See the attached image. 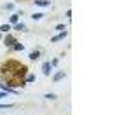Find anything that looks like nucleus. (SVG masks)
I'll return each mask as SVG.
<instances>
[{"label":"nucleus","instance_id":"nucleus-16","mask_svg":"<svg viewBox=\"0 0 131 115\" xmlns=\"http://www.w3.org/2000/svg\"><path fill=\"white\" fill-rule=\"evenodd\" d=\"M5 96H7V93H0V99H2V98H5Z\"/></svg>","mask_w":131,"mask_h":115},{"label":"nucleus","instance_id":"nucleus-5","mask_svg":"<svg viewBox=\"0 0 131 115\" xmlns=\"http://www.w3.org/2000/svg\"><path fill=\"white\" fill-rule=\"evenodd\" d=\"M14 28H16L18 31H26V26H25L23 23H16V24H14Z\"/></svg>","mask_w":131,"mask_h":115},{"label":"nucleus","instance_id":"nucleus-14","mask_svg":"<svg viewBox=\"0 0 131 115\" xmlns=\"http://www.w3.org/2000/svg\"><path fill=\"white\" fill-rule=\"evenodd\" d=\"M46 99H56V94H46Z\"/></svg>","mask_w":131,"mask_h":115},{"label":"nucleus","instance_id":"nucleus-9","mask_svg":"<svg viewBox=\"0 0 131 115\" xmlns=\"http://www.w3.org/2000/svg\"><path fill=\"white\" fill-rule=\"evenodd\" d=\"M42 16H44V14H42V12H35V14H31V18H33V19H35V21L42 19Z\"/></svg>","mask_w":131,"mask_h":115},{"label":"nucleus","instance_id":"nucleus-12","mask_svg":"<svg viewBox=\"0 0 131 115\" xmlns=\"http://www.w3.org/2000/svg\"><path fill=\"white\" fill-rule=\"evenodd\" d=\"M56 30H58V31H65L67 28H65V24H58V26H56Z\"/></svg>","mask_w":131,"mask_h":115},{"label":"nucleus","instance_id":"nucleus-15","mask_svg":"<svg viewBox=\"0 0 131 115\" xmlns=\"http://www.w3.org/2000/svg\"><path fill=\"white\" fill-rule=\"evenodd\" d=\"M33 80H35V77H33V75H28V77H26V80H25V82H33Z\"/></svg>","mask_w":131,"mask_h":115},{"label":"nucleus","instance_id":"nucleus-3","mask_svg":"<svg viewBox=\"0 0 131 115\" xmlns=\"http://www.w3.org/2000/svg\"><path fill=\"white\" fill-rule=\"evenodd\" d=\"M65 37H67V31H61L60 35H56V37H52L51 40H52V42H58V40H63Z\"/></svg>","mask_w":131,"mask_h":115},{"label":"nucleus","instance_id":"nucleus-1","mask_svg":"<svg viewBox=\"0 0 131 115\" xmlns=\"http://www.w3.org/2000/svg\"><path fill=\"white\" fill-rule=\"evenodd\" d=\"M14 42H16V39H14L12 35H7V37H5V45H7V47H12Z\"/></svg>","mask_w":131,"mask_h":115},{"label":"nucleus","instance_id":"nucleus-4","mask_svg":"<svg viewBox=\"0 0 131 115\" xmlns=\"http://www.w3.org/2000/svg\"><path fill=\"white\" fill-rule=\"evenodd\" d=\"M12 49H14V51H25V45H23V44H19V42H14Z\"/></svg>","mask_w":131,"mask_h":115},{"label":"nucleus","instance_id":"nucleus-10","mask_svg":"<svg viewBox=\"0 0 131 115\" xmlns=\"http://www.w3.org/2000/svg\"><path fill=\"white\" fill-rule=\"evenodd\" d=\"M9 30H10V24H2L0 26V31H4V33H7Z\"/></svg>","mask_w":131,"mask_h":115},{"label":"nucleus","instance_id":"nucleus-7","mask_svg":"<svg viewBox=\"0 0 131 115\" xmlns=\"http://www.w3.org/2000/svg\"><path fill=\"white\" fill-rule=\"evenodd\" d=\"M65 77V72H58L56 75H54V82H58V80H61Z\"/></svg>","mask_w":131,"mask_h":115},{"label":"nucleus","instance_id":"nucleus-8","mask_svg":"<svg viewBox=\"0 0 131 115\" xmlns=\"http://www.w3.org/2000/svg\"><path fill=\"white\" fill-rule=\"evenodd\" d=\"M35 4H37V5H40V7H46V5H49V2H47V0H37Z\"/></svg>","mask_w":131,"mask_h":115},{"label":"nucleus","instance_id":"nucleus-6","mask_svg":"<svg viewBox=\"0 0 131 115\" xmlns=\"http://www.w3.org/2000/svg\"><path fill=\"white\" fill-rule=\"evenodd\" d=\"M39 58H40V52H39V51H33L30 54V59H31V61H35V59H39Z\"/></svg>","mask_w":131,"mask_h":115},{"label":"nucleus","instance_id":"nucleus-2","mask_svg":"<svg viewBox=\"0 0 131 115\" xmlns=\"http://www.w3.org/2000/svg\"><path fill=\"white\" fill-rule=\"evenodd\" d=\"M42 72H44V75H49V73H51V63L49 61L42 65Z\"/></svg>","mask_w":131,"mask_h":115},{"label":"nucleus","instance_id":"nucleus-11","mask_svg":"<svg viewBox=\"0 0 131 115\" xmlns=\"http://www.w3.org/2000/svg\"><path fill=\"white\" fill-rule=\"evenodd\" d=\"M18 18H19V14H14V16H10V23H18Z\"/></svg>","mask_w":131,"mask_h":115},{"label":"nucleus","instance_id":"nucleus-13","mask_svg":"<svg viewBox=\"0 0 131 115\" xmlns=\"http://www.w3.org/2000/svg\"><path fill=\"white\" fill-rule=\"evenodd\" d=\"M7 108H12V105H0V110H7Z\"/></svg>","mask_w":131,"mask_h":115}]
</instances>
